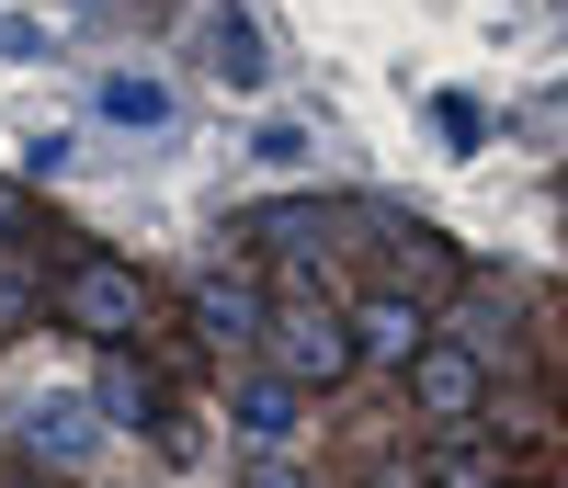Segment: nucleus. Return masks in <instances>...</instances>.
I'll return each mask as SVG.
<instances>
[{"label": "nucleus", "mask_w": 568, "mask_h": 488, "mask_svg": "<svg viewBox=\"0 0 568 488\" xmlns=\"http://www.w3.org/2000/svg\"><path fill=\"white\" fill-rule=\"evenodd\" d=\"M45 307H58L80 340H136V318H149V284H136L125 262H69Z\"/></svg>", "instance_id": "obj_1"}, {"label": "nucleus", "mask_w": 568, "mask_h": 488, "mask_svg": "<svg viewBox=\"0 0 568 488\" xmlns=\"http://www.w3.org/2000/svg\"><path fill=\"white\" fill-rule=\"evenodd\" d=\"M262 340H273V364H284V375H296V386H342V375H353V353H364V340H353L342 318H329L318 296H284Z\"/></svg>", "instance_id": "obj_2"}, {"label": "nucleus", "mask_w": 568, "mask_h": 488, "mask_svg": "<svg viewBox=\"0 0 568 488\" xmlns=\"http://www.w3.org/2000/svg\"><path fill=\"white\" fill-rule=\"evenodd\" d=\"M409 386H420V409H433V420L478 409V353H455V340H420V353H409Z\"/></svg>", "instance_id": "obj_3"}, {"label": "nucleus", "mask_w": 568, "mask_h": 488, "mask_svg": "<svg viewBox=\"0 0 568 488\" xmlns=\"http://www.w3.org/2000/svg\"><path fill=\"white\" fill-rule=\"evenodd\" d=\"M23 444L45 466H80L91 455V398H23Z\"/></svg>", "instance_id": "obj_4"}, {"label": "nucleus", "mask_w": 568, "mask_h": 488, "mask_svg": "<svg viewBox=\"0 0 568 488\" xmlns=\"http://www.w3.org/2000/svg\"><path fill=\"white\" fill-rule=\"evenodd\" d=\"M353 340H364L375 364H409L420 340H433V318H420V296H375V307L353 318Z\"/></svg>", "instance_id": "obj_5"}, {"label": "nucleus", "mask_w": 568, "mask_h": 488, "mask_svg": "<svg viewBox=\"0 0 568 488\" xmlns=\"http://www.w3.org/2000/svg\"><path fill=\"white\" fill-rule=\"evenodd\" d=\"M194 318H205V340H262L273 329V307L251 296V284H216V273L194 284Z\"/></svg>", "instance_id": "obj_6"}, {"label": "nucleus", "mask_w": 568, "mask_h": 488, "mask_svg": "<svg viewBox=\"0 0 568 488\" xmlns=\"http://www.w3.org/2000/svg\"><path fill=\"white\" fill-rule=\"evenodd\" d=\"M296 398H307L296 375H262V386H240V431H262V444H273V431L296 420Z\"/></svg>", "instance_id": "obj_7"}, {"label": "nucleus", "mask_w": 568, "mask_h": 488, "mask_svg": "<svg viewBox=\"0 0 568 488\" xmlns=\"http://www.w3.org/2000/svg\"><path fill=\"white\" fill-rule=\"evenodd\" d=\"M103 114H114V125H171V80H125V69H114V80H103Z\"/></svg>", "instance_id": "obj_8"}, {"label": "nucleus", "mask_w": 568, "mask_h": 488, "mask_svg": "<svg viewBox=\"0 0 568 488\" xmlns=\"http://www.w3.org/2000/svg\"><path fill=\"white\" fill-rule=\"evenodd\" d=\"M205 45H216V58H227V80H273V69H262V45H251V23H240V12H216V23H205Z\"/></svg>", "instance_id": "obj_9"}, {"label": "nucleus", "mask_w": 568, "mask_h": 488, "mask_svg": "<svg viewBox=\"0 0 568 488\" xmlns=\"http://www.w3.org/2000/svg\"><path fill=\"white\" fill-rule=\"evenodd\" d=\"M103 409L114 420H160V386L136 375V364H103Z\"/></svg>", "instance_id": "obj_10"}, {"label": "nucleus", "mask_w": 568, "mask_h": 488, "mask_svg": "<svg viewBox=\"0 0 568 488\" xmlns=\"http://www.w3.org/2000/svg\"><path fill=\"white\" fill-rule=\"evenodd\" d=\"M23 318H34V273H23V262H0V340H12Z\"/></svg>", "instance_id": "obj_11"}, {"label": "nucleus", "mask_w": 568, "mask_h": 488, "mask_svg": "<svg viewBox=\"0 0 568 488\" xmlns=\"http://www.w3.org/2000/svg\"><path fill=\"white\" fill-rule=\"evenodd\" d=\"M433 488H489V455H466V444H444V455H433Z\"/></svg>", "instance_id": "obj_12"}, {"label": "nucleus", "mask_w": 568, "mask_h": 488, "mask_svg": "<svg viewBox=\"0 0 568 488\" xmlns=\"http://www.w3.org/2000/svg\"><path fill=\"white\" fill-rule=\"evenodd\" d=\"M0 227H12V193H0Z\"/></svg>", "instance_id": "obj_13"}]
</instances>
